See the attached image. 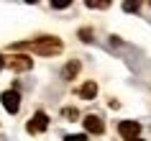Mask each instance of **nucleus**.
<instances>
[{
  "instance_id": "obj_4",
  "label": "nucleus",
  "mask_w": 151,
  "mask_h": 141,
  "mask_svg": "<svg viewBox=\"0 0 151 141\" xmlns=\"http://www.w3.org/2000/svg\"><path fill=\"white\" fill-rule=\"evenodd\" d=\"M118 133L126 141H136V139H138V133H141V123H136V121H120Z\"/></svg>"
},
{
  "instance_id": "obj_11",
  "label": "nucleus",
  "mask_w": 151,
  "mask_h": 141,
  "mask_svg": "<svg viewBox=\"0 0 151 141\" xmlns=\"http://www.w3.org/2000/svg\"><path fill=\"white\" fill-rule=\"evenodd\" d=\"M123 10L126 13H136L138 10V3H123Z\"/></svg>"
},
{
  "instance_id": "obj_12",
  "label": "nucleus",
  "mask_w": 151,
  "mask_h": 141,
  "mask_svg": "<svg viewBox=\"0 0 151 141\" xmlns=\"http://www.w3.org/2000/svg\"><path fill=\"white\" fill-rule=\"evenodd\" d=\"M64 141H87V136L85 133H74V136H67Z\"/></svg>"
},
{
  "instance_id": "obj_5",
  "label": "nucleus",
  "mask_w": 151,
  "mask_h": 141,
  "mask_svg": "<svg viewBox=\"0 0 151 141\" xmlns=\"http://www.w3.org/2000/svg\"><path fill=\"white\" fill-rule=\"evenodd\" d=\"M0 100H3V108L8 110V113H18V108H21V95H18V90H5V93L0 95Z\"/></svg>"
},
{
  "instance_id": "obj_1",
  "label": "nucleus",
  "mask_w": 151,
  "mask_h": 141,
  "mask_svg": "<svg viewBox=\"0 0 151 141\" xmlns=\"http://www.w3.org/2000/svg\"><path fill=\"white\" fill-rule=\"evenodd\" d=\"M13 51H21V49H28V51H36V54H44V56H56L62 54V41L56 36H41V39H33V41H18L13 44Z\"/></svg>"
},
{
  "instance_id": "obj_3",
  "label": "nucleus",
  "mask_w": 151,
  "mask_h": 141,
  "mask_svg": "<svg viewBox=\"0 0 151 141\" xmlns=\"http://www.w3.org/2000/svg\"><path fill=\"white\" fill-rule=\"evenodd\" d=\"M26 128H28V133H41V131H46V128H49V116L44 113V110H36Z\"/></svg>"
},
{
  "instance_id": "obj_14",
  "label": "nucleus",
  "mask_w": 151,
  "mask_h": 141,
  "mask_svg": "<svg viewBox=\"0 0 151 141\" xmlns=\"http://www.w3.org/2000/svg\"><path fill=\"white\" fill-rule=\"evenodd\" d=\"M3 67H5V56L0 54V69H3Z\"/></svg>"
},
{
  "instance_id": "obj_9",
  "label": "nucleus",
  "mask_w": 151,
  "mask_h": 141,
  "mask_svg": "<svg viewBox=\"0 0 151 141\" xmlns=\"http://www.w3.org/2000/svg\"><path fill=\"white\" fill-rule=\"evenodd\" d=\"M62 116H64V118H72V121H74V118L80 116V113H77L74 108H64V110H62Z\"/></svg>"
},
{
  "instance_id": "obj_2",
  "label": "nucleus",
  "mask_w": 151,
  "mask_h": 141,
  "mask_svg": "<svg viewBox=\"0 0 151 141\" xmlns=\"http://www.w3.org/2000/svg\"><path fill=\"white\" fill-rule=\"evenodd\" d=\"M5 67H10L13 72H26L33 67V59L31 56H21V54H13V56H5Z\"/></svg>"
},
{
  "instance_id": "obj_10",
  "label": "nucleus",
  "mask_w": 151,
  "mask_h": 141,
  "mask_svg": "<svg viewBox=\"0 0 151 141\" xmlns=\"http://www.w3.org/2000/svg\"><path fill=\"white\" fill-rule=\"evenodd\" d=\"M108 5H110V3H92V0L87 3V8H95V10H105Z\"/></svg>"
},
{
  "instance_id": "obj_15",
  "label": "nucleus",
  "mask_w": 151,
  "mask_h": 141,
  "mask_svg": "<svg viewBox=\"0 0 151 141\" xmlns=\"http://www.w3.org/2000/svg\"><path fill=\"white\" fill-rule=\"evenodd\" d=\"M136 141H141V139H136Z\"/></svg>"
},
{
  "instance_id": "obj_8",
  "label": "nucleus",
  "mask_w": 151,
  "mask_h": 141,
  "mask_svg": "<svg viewBox=\"0 0 151 141\" xmlns=\"http://www.w3.org/2000/svg\"><path fill=\"white\" fill-rule=\"evenodd\" d=\"M77 72H80V62H69V64L62 69V77H64V80H72Z\"/></svg>"
},
{
  "instance_id": "obj_7",
  "label": "nucleus",
  "mask_w": 151,
  "mask_h": 141,
  "mask_svg": "<svg viewBox=\"0 0 151 141\" xmlns=\"http://www.w3.org/2000/svg\"><path fill=\"white\" fill-rule=\"evenodd\" d=\"M80 95L85 98V100H92V98L97 95V85L92 82V80H90V82H85V85L80 87Z\"/></svg>"
},
{
  "instance_id": "obj_13",
  "label": "nucleus",
  "mask_w": 151,
  "mask_h": 141,
  "mask_svg": "<svg viewBox=\"0 0 151 141\" xmlns=\"http://www.w3.org/2000/svg\"><path fill=\"white\" fill-rule=\"evenodd\" d=\"M80 36H82V41H92V39H90V36H92V31H90V28H82Z\"/></svg>"
},
{
  "instance_id": "obj_6",
  "label": "nucleus",
  "mask_w": 151,
  "mask_h": 141,
  "mask_svg": "<svg viewBox=\"0 0 151 141\" xmlns=\"http://www.w3.org/2000/svg\"><path fill=\"white\" fill-rule=\"evenodd\" d=\"M82 123H85V128H87L90 133H95V136H100V133L105 131V123L100 121V116H85Z\"/></svg>"
}]
</instances>
